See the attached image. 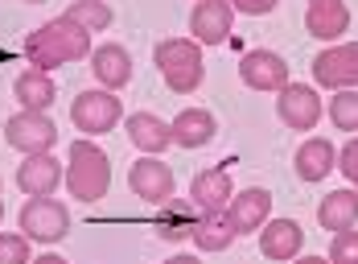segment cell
Here are the masks:
<instances>
[{
    "label": "cell",
    "mask_w": 358,
    "mask_h": 264,
    "mask_svg": "<svg viewBox=\"0 0 358 264\" xmlns=\"http://www.w3.org/2000/svg\"><path fill=\"white\" fill-rule=\"evenodd\" d=\"M329 169H338V153L325 137H313L296 149V178L301 182H322Z\"/></svg>",
    "instance_id": "7402d4cb"
},
{
    "label": "cell",
    "mask_w": 358,
    "mask_h": 264,
    "mask_svg": "<svg viewBox=\"0 0 358 264\" xmlns=\"http://www.w3.org/2000/svg\"><path fill=\"white\" fill-rule=\"evenodd\" d=\"M227 219H231V227H235V235L259 231V227L272 219V194H268L264 186L239 190V194L227 202Z\"/></svg>",
    "instance_id": "4fadbf2b"
},
{
    "label": "cell",
    "mask_w": 358,
    "mask_h": 264,
    "mask_svg": "<svg viewBox=\"0 0 358 264\" xmlns=\"http://www.w3.org/2000/svg\"><path fill=\"white\" fill-rule=\"evenodd\" d=\"M58 182H66V165L54 153H34L17 165V190H25L29 198H50Z\"/></svg>",
    "instance_id": "8fae6325"
},
{
    "label": "cell",
    "mask_w": 358,
    "mask_h": 264,
    "mask_svg": "<svg viewBox=\"0 0 358 264\" xmlns=\"http://www.w3.org/2000/svg\"><path fill=\"white\" fill-rule=\"evenodd\" d=\"M91 71L99 78V87L103 91H120V87H128L132 83V54L124 50V46H99V50H91Z\"/></svg>",
    "instance_id": "e0dca14e"
},
{
    "label": "cell",
    "mask_w": 358,
    "mask_h": 264,
    "mask_svg": "<svg viewBox=\"0 0 358 264\" xmlns=\"http://www.w3.org/2000/svg\"><path fill=\"white\" fill-rule=\"evenodd\" d=\"M301 248H305V231H301L296 219H268V223L259 227V252L268 260L288 264L301 256Z\"/></svg>",
    "instance_id": "5bb4252c"
},
{
    "label": "cell",
    "mask_w": 358,
    "mask_h": 264,
    "mask_svg": "<svg viewBox=\"0 0 358 264\" xmlns=\"http://www.w3.org/2000/svg\"><path fill=\"white\" fill-rule=\"evenodd\" d=\"M165 264H202V260H198V256H185V252H181V256H169Z\"/></svg>",
    "instance_id": "1f68e13d"
},
{
    "label": "cell",
    "mask_w": 358,
    "mask_h": 264,
    "mask_svg": "<svg viewBox=\"0 0 358 264\" xmlns=\"http://www.w3.org/2000/svg\"><path fill=\"white\" fill-rule=\"evenodd\" d=\"M276 116L280 124L292 132H313L317 120H322V95L309 87V83H288L285 91H276Z\"/></svg>",
    "instance_id": "ba28073f"
},
{
    "label": "cell",
    "mask_w": 358,
    "mask_h": 264,
    "mask_svg": "<svg viewBox=\"0 0 358 264\" xmlns=\"http://www.w3.org/2000/svg\"><path fill=\"white\" fill-rule=\"evenodd\" d=\"M189 239H194L202 252H227V248L235 244V227L227 219V211H222V215H198Z\"/></svg>",
    "instance_id": "603a6c76"
},
{
    "label": "cell",
    "mask_w": 358,
    "mask_h": 264,
    "mask_svg": "<svg viewBox=\"0 0 358 264\" xmlns=\"http://www.w3.org/2000/svg\"><path fill=\"white\" fill-rule=\"evenodd\" d=\"M231 25H235V8L227 0H198L189 13V34L198 46H222L231 38Z\"/></svg>",
    "instance_id": "7c38bea8"
},
{
    "label": "cell",
    "mask_w": 358,
    "mask_h": 264,
    "mask_svg": "<svg viewBox=\"0 0 358 264\" xmlns=\"http://www.w3.org/2000/svg\"><path fill=\"white\" fill-rule=\"evenodd\" d=\"M0 219H4V198H0Z\"/></svg>",
    "instance_id": "836d02e7"
},
{
    "label": "cell",
    "mask_w": 358,
    "mask_h": 264,
    "mask_svg": "<svg viewBox=\"0 0 358 264\" xmlns=\"http://www.w3.org/2000/svg\"><path fill=\"white\" fill-rule=\"evenodd\" d=\"M239 78L251 91H285L288 87V62L276 50H248L239 62Z\"/></svg>",
    "instance_id": "30bf717a"
},
{
    "label": "cell",
    "mask_w": 358,
    "mask_h": 264,
    "mask_svg": "<svg viewBox=\"0 0 358 264\" xmlns=\"http://www.w3.org/2000/svg\"><path fill=\"white\" fill-rule=\"evenodd\" d=\"M4 141L17 153L34 157V153H50L58 145V128H54V120L45 112H17L4 124Z\"/></svg>",
    "instance_id": "8992f818"
},
{
    "label": "cell",
    "mask_w": 358,
    "mask_h": 264,
    "mask_svg": "<svg viewBox=\"0 0 358 264\" xmlns=\"http://www.w3.org/2000/svg\"><path fill=\"white\" fill-rule=\"evenodd\" d=\"M152 62H157V71H161V78H165V87L178 91V95H189V91L202 87L206 67H202V50H198V41L165 38L157 50H152Z\"/></svg>",
    "instance_id": "3957f363"
},
{
    "label": "cell",
    "mask_w": 358,
    "mask_h": 264,
    "mask_svg": "<svg viewBox=\"0 0 358 264\" xmlns=\"http://www.w3.org/2000/svg\"><path fill=\"white\" fill-rule=\"evenodd\" d=\"M29 264H66L62 256H54V252H45V256H34Z\"/></svg>",
    "instance_id": "4dcf8cb0"
},
{
    "label": "cell",
    "mask_w": 358,
    "mask_h": 264,
    "mask_svg": "<svg viewBox=\"0 0 358 264\" xmlns=\"http://www.w3.org/2000/svg\"><path fill=\"white\" fill-rule=\"evenodd\" d=\"M198 223V215L189 211V202H181V198H169V202H161V211H157V235H165V239H189V231Z\"/></svg>",
    "instance_id": "cb8c5ba5"
},
{
    "label": "cell",
    "mask_w": 358,
    "mask_h": 264,
    "mask_svg": "<svg viewBox=\"0 0 358 264\" xmlns=\"http://www.w3.org/2000/svg\"><path fill=\"white\" fill-rule=\"evenodd\" d=\"M288 264H329V260H322V256H296V260H288Z\"/></svg>",
    "instance_id": "d6a6232c"
},
{
    "label": "cell",
    "mask_w": 358,
    "mask_h": 264,
    "mask_svg": "<svg viewBox=\"0 0 358 264\" xmlns=\"http://www.w3.org/2000/svg\"><path fill=\"white\" fill-rule=\"evenodd\" d=\"M231 198H235V186H231V174H227L222 165L202 169V174L194 178V186H189V202H194L198 215H222Z\"/></svg>",
    "instance_id": "9a60e30c"
},
{
    "label": "cell",
    "mask_w": 358,
    "mask_h": 264,
    "mask_svg": "<svg viewBox=\"0 0 358 264\" xmlns=\"http://www.w3.org/2000/svg\"><path fill=\"white\" fill-rule=\"evenodd\" d=\"M329 264H358V231H338L329 244Z\"/></svg>",
    "instance_id": "83f0119b"
},
{
    "label": "cell",
    "mask_w": 358,
    "mask_h": 264,
    "mask_svg": "<svg viewBox=\"0 0 358 264\" xmlns=\"http://www.w3.org/2000/svg\"><path fill=\"white\" fill-rule=\"evenodd\" d=\"M317 223L325 227V231H350V227L358 223V190H334V194H325L322 207H317Z\"/></svg>",
    "instance_id": "ffe728a7"
},
{
    "label": "cell",
    "mask_w": 358,
    "mask_h": 264,
    "mask_svg": "<svg viewBox=\"0 0 358 264\" xmlns=\"http://www.w3.org/2000/svg\"><path fill=\"white\" fill-rule=\"evenodd\" d=\"M62 17H71L74 25H83L87 34H103V29H111V21H115L108 0H71V8Z\"/></svg>",
    "instance_id": "d4e9b609"
},
{
    "label": "cell",
    "mask_w": 358,
    "mask_h": 264,
    "mask_svg": "<svg viewBox=\"0 0 358 264\" xmlns=\"http://www.w3.org/2000/svg\"><path fill=\"white\" fill-rule=\"evenodd\" d=\"M91 54V34L83 25H74L71 17H58V21H45L37 25L34 34L25 38V58L37 71H54V67H66V62H83Z\"/></svg>",
    "instance_id": "6da1fadb"
},
{
    "label": "cell",
    "mask_w": 358,
    "mask_h": 264,
    "mask_svg": "<svg viewBox=\"0 0 358 264\" xmlns=\"http://www.w3.org/2000/svg\"><path fill=\"white\" fill-rule=\"evenodd\" d=\"M120 116H124V104L115 99V91H103V87L78 91L74 104H71V124L83 137H103V132H111L120 124Z\"/></svg>",
    "instance_id": "277c9868"
},
{
    "label": "cell",
    "mask_w": 358,
    "mask_h": 264,
    "mask_svg": "<svg viewBox=\"0 0 358 264\" xmlns=\"http://www.w3.org/2000/svg\"><path fill=\"white\" fill-rule=\"evenodd\" d=\"M338 169H342V174L350 178V186L358 190V137L355 141H346V149L338 153Z\"/></svg>",
    "instance_id": "f1b7e54d"
},
{
    "label": "cell",
    "mask_w": 358,
    "mask_h": 264,
    "mask_svg": "<svg viewBox=\"0 0 358 264\" xmlns=\"http://www.w3.org/2000/svg\"><path fill=\"white\" fill-rule=\"evenodd\" d=\"M128 186H132V194L144 198L148 207H161V202L173 198V169H169L161 157H141V161H132V169H128Z\"/></svg>",
    "instance_id": "9c48e42d"
},
{
    "label": "cell",
    "mask_w": 358,
    "mask_h": 264,
    "mask_svg": "<svg viewBox=\"0 0 358 264\" xmlns=\"http://www.w3.org/2000/svg\"><path fill=\"white\" fill-rule=\"evenodd\" d=\"M128 137L144 157H161V153L173 145V128L152 112H132L128 116Z\"/></svg>",
    "instance_id": "ac0fdd59"
},
{
    "label": "cell",
    "mask_w": 358,
    "mask_h": 264,
    "mask_svg": "<svg viewBox=\"0 0 358 264\" xmlns=\"http://www.w3.org/2000/svg\"><path fill=\"white\" fill-rule=\"evenodd\" d=\"M13 95H17L21 112H50L58 91H54V78L45 75V71L29 67V71H21V75H17V83H13Z\"/></svg>",
    "instance_id": "d6986e66"
},
{
    "label": "cell",
    "mask_w": 358,
    "mask_h": 264,
    "mask_svg": "<svg viewBox=\"0 0 358 264\" xmlns=\"http://www.w3.org/2000/svg\"><path fill=\"white\" fill-rule=\"evenodd\" d=\"M231 8H239V13H248V17H264V13H272L280 0H227Z\"/></svg>",
    "instance_id": "f546056e"
},
{
    "label": "cell",
    "mask_w": 358,
    "mask_h": 264,
    "mask_svg": "<svg viewBox=\"0 0 358 264\" xmlns=\"http://www.w3.org/2000/svg\"><path fill=\"white\" fill-rule=\"evenodd\" d=\"M111 186V161L95 141H74L71 161H66V190L78 202H99Z\"/></svg>",
    "instance_id": "7a4b0ae2"
},
{
    "label": "cell",
    "mask_w": 358,
    "mask_h": 264,
    "mask_svg": "<svg viewBox=\"0 0 358 264\" xmlns=\"http://www.w3.org/2000/svg\"><path fill=\"white\" fill-rule=\"evenodd\" d=\"M169 128H173V145H181V149H202L215 137V116L206 112V108H181L178 120Z\"/></svg>",
    "instance_id": "44dd1931"
},
{
    "label": "cell",
    "mask_w": 358,
    "mask_h": 264,
    "mask_svg": "<svg viewBox=\"0 0 358 264\" xmlns=\"http://www.w3.org/2000/svg\"><path fill=\"white\" fill-rule=\"evenodd\" d=\"M305 29L322 41H334L350 29V8L346 0H309L305 4Z\"/></svg>",
    "instance_id": "2e32d148"
},
{
    "label": "cell",
    "mask_w": 358,
    "mask_h": 264,
    "mask_svg": "<svg viewBox=\"0 0 358 264\" xmlns=\"http://www.w3.org/2000/svg\"><path fill=\"white\" fill-rule=\"evenodd\" d=\"M313 83L329 91H355L358 87V41L329 46L313 58Z\"/></svg>",
    "instance_id": "52a82bcc"
},
{
    "label": "cell",
    "mask_w": 358,
    "mask_h": 264,
    "mask_svg": "<svg viewBox=\"0 0 358 264\" xmlns=\"http://www.w3.org/2000/svg\"><path fill=\"white\" fill-rule=\"evenodd\" d=\"M29 4H41V0H29Z\"/></svg>",
    "instance_id": "e575fe53"
},
{
    "label": "cell",
    "mask_w": 358,
    "mask_h": 264,
    "mask_svg": "<svg viewBox=\"0 0 358 264\" xmlns=\"http://www.w3.org/2000/svg\"><path fill=\"white\" fill-rule=\"evenodd\" d=\"M21 235L37 244H58L71 235V211L50 194V198H29L21 207Z\"/></svg>",
    "instance_id": "5b68a950"
},
{
    "label": "cell",
    "mask_w": 358,
    "mask_h": 264,
    "mask_svg": "<svg viewBox=\"0 0 358 264\" xmlns=\"http://www.w3.org/2000/svg\"><path fill=\"white\" fill-rule=\"evenodd\" d=\"M329 120H334L338 132H358V91H334Z\"/></svg>",
    "instance_id": "484cf974"
},
{
    "label": "cell",
    "mask_w": 358,
    "mask_h": 264,
    "mask_svg": "<svg viewBox=\"0 0 358 264\" xmlns=\"http://www.w3.org/2000/svg\"><path fill=\"white\" fill-rule=\"evenodd\" d=\"M29 239L25 235H13V231H0V264H29Z\"/></svg>",
    "instance_id": "4316f807"
}]
</instances>
